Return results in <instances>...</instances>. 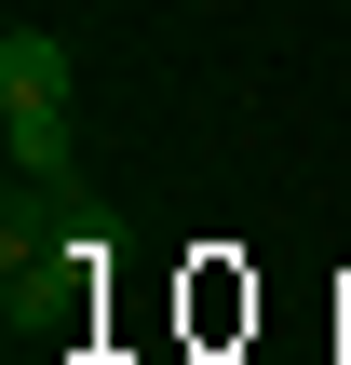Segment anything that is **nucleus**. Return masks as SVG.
Segmentation results:
<instances>
[]
</instances>
